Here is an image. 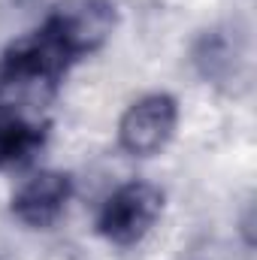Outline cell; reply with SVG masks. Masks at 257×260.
<instances>
[{
  "mask_svg": "<svg viewBox=\"0 0 257 260\" xmlns=\"http://www.w3.org/2000/svg\"><path fill=\"white\" fill-rule=\"evenodd\" d=\"M43 142V127L18 115L12 106H0V170L21 164Z\"/></svg>",
  "mask_w": 257,
  "mask_h": 260,
  "instance_id": "5",
  "label": "cell"
},
{
  "mask_svg": "<svg viewBox=\"0 0 257 260\" xmlns=\"http://www.w3.org/2000/svg\"><path fill=\"white\" fill-rule=\"evenodd\" d=\"M118 9L112 0H61L52 6L43 27L61 43L73 61L97 52L115 30Z\"/></svg>",
  "mask_w": 257,
  "mask_h": 260,
  "instance_id": "1",
  "label": "cell"
},
{
  "mask_svg": "<svg viewBox=\"0 0 257 260\" xmlns=\"http://www.w3.org/2000/svg\"><path fill=\"white\" fill-rule=\"evenodd\" d=\"M160 209H164V194L154 185L130 182V185H121L103 203L100 218H97V230L112 245L127 248V245H136L145 239V233L160 218Z\"/></svg>",
  "mask_w": 257,
  "mask_h": 260,
  "instance_id": "2",
  "label": "cell"
},
{
  "mask_svg": "<svg viewBox=\"0 0 257 260\" xmlns=\"http://www.w3.org/2000/svg\"><path fill=\"white\" fill-rule=\"evenodd\" d=\"M70 194H73V182L67 173H58V170H46V173H37L34 179H27L15 197H12V215L34 227V230H43V227H52L61 212L70 203Z\"/></svg>",
  "mask_w": 257,
  "mask_h": 260,
  "instance_id": "4",
  "label": "cell"
},
{
  "mask_svg": "<svg viewBox=\"0 0 257 260\" xmlns=\"http://www.w3.org/2000/svg\"><path fill=\"white\" fill-rule=\"evenodd\" d=\"M194 64L203 73V79L221 85L230 76H236V49L230 46V40L221 30L203 34L197 43V52H194Z\"/></svg>",
  "mask_w": 257,
  "mask_h": 260,
  "instance_id": "6",
  "label": "cell"
},
{
  "mask_svg": "<svg viewBox=\"0 0 257 260\" xmlns=\"http://www.w3.org/2000/svg\"><path fill=\"white\" fill-rule=\"evenodd\" d=\"M179 103L173 94H148L136 100L118 124V142L133 157L157 154L176 133Z\"/></svg>",
  "mask_w": 257,
  "mask_h": 260,
  "instance_id": "3",
  "label": "cell"
}]
</instances>
